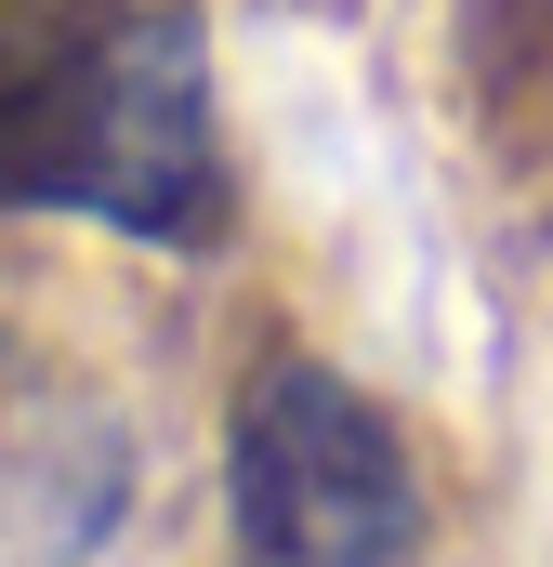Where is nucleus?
<instances>
[{
  "mask_svg": "<svg viewBox=\"0 0 553 567\" xmlns=\"http://www.w3.org/2000/svg\"><path fill=\"white\" fill-rule=\"evenodd\" d=\"M133 502V435L53 370H0V567H80Z\"/></svg>",
  "mask_w": 553,
  "mask_h": 567,
  "instance_id": "7ed1b4c3",
  "label": "nucleus"
},
{
  "mask_svg": "<svg viewBox=\"0 0 553 567\" xmlns=\"http://www.w3.org/2000/svg\"><path fill=\"white\" fill-rule=\"evenodd\" d=\"M238 542L264 567H409L421 555V488L396 423L316 370L276 357L238 410Z\"/></svg>",
  "mask_w": 553,
  "mask_h": 567,
  "instance_id": "f03ea898",
  "label": "nucleus"
},
{
  "mask_svg": "<svg viewBox=\"0 0 553 567\" xmlns=\"http://www.w3.org/2000/svg\"><path fill=\"white\" fill-rule=\"evenodd\" d=\"M0 198L198 251L225 225L198 13L185 0H0Z\"/></svg>",
  "mask_w": 553,
  "mask_h": 567,
  "instance_id": "f257e3e1",
  "label": "nucleus"
}]
</instances>
